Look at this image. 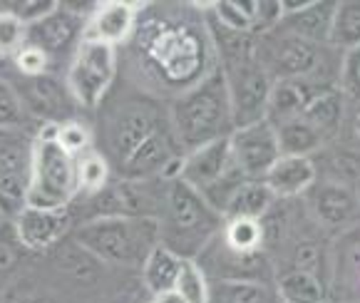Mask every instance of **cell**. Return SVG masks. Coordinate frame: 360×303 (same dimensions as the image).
Masks as SVG:
<instances>
[{"mask_svg": "<svg viewBox=\"0 0 360 303\" xmlns=\"http://www.w3.org/2000/svg\"><path fill=\"white\" fill-rule=\"evenodd\" d=\"M110 172L112 165L105 155L100 152H87L77 160V174H79V194L82 197H92L100 194L107 184H110Z\"/></svg>", "mask_w": 360, "mask_h": 303, "instance_id": "obj_29", "label": "cell"}, {"mask_svg": "<svg viewBox=\"0 0 360 303\" xmlns=\"http://www.w3.org/2000/svg\"><path fill=\"white\" fill-rule=\"evenodd\" d=\"M13 63H15L18 72H20L22 77H43V75H48V67H50L48 55H45L43 50L32 48V45H25V48L13 58Z\"/></svg>", "mask_w": 360, "mask_h": 303, "instance_id": "obj_35", "label": "cell"}, {"mask_svg": "<svg viewBox=\"0 0 360 303\" xmlns=\"http://www.w3.org/2000/svg\"><path fill=\"white\" fill-rule=\"evenodd\" d=\"M338 3H328V0H311L308 8L293 15H283L278 22L283 32H291L303 40H311L316 45H330V27H333V15Z\"/></svg>", "mask_w": 360, "mask_h": 303, "instance_id": "obj_17", "label": "cell"}, {"mask_svg": "<svg viewBox=\"0 0 360 303\" xmlns=\"http://www.w3.org/2000/svg\"><path fill=\"white\" fill-rule=\"evenodd\" d=\"M231 97L233 122L236 129L264 122L269 117V100L274 90V77L259 63V55L233 65H221Z\"/></svg>", "mask_w": 360, "mask_h": 303, "instance_id": "obj_8", "label": "cell"}, {"mask_svg": "<svg viewBox=\"0 0 360 303\" xmlns=\"http://www.w3.org/2000/svg\"><path fill=\"white\" fill-rule=\"evenodd\" d=\"M318 254L311 244H301L296 251V269L298 271H311L313 273V264H316Z\"/></svg>", "mask_w": 360, "mask_h": 303, "instance_id": "obj_37", "label": "cell"}, {"mask_svg": "<svg viewBox=\"0 0 360 303\" xmlns=\"http://www.w3.org/2000/svg\"><path fill=\"white\" fill-rule=\"evenodd\" d=\"M55 137H58V142L63 144L65 149H68L70 155H75L79 160L82 155H87L90 152V144H92V134H90V127L82 122H77V120H68V122L58 124V129H55Z\"/></svg>", "mask_w": 360, "mask_h": 303, "instance_id": "obj_33", "label": "cell"}, {"mask_svg": "<svg viewBox=\"0 0 360 303\" xmlns=\"http://www.w3.org/2000/svg\"><path fill=\"white\" fill-rule=\"evenodd\" d=\"M75 226L72 209H32L25 207L13 219V231L27 251H48L58 246Z\"/></svg>", "mask_w": 360, "mask_h": 303, "instance_id": "obj_12", "label": "cell"}, {"mask_svg": "<svg viewBox=\"0 0 360 303\" xmlns=\"http://www.w3.org/2000/svg\"><path fill=\"white\" fill-rule=\"evenodd\" d=\"M226 219L181 179L167 184L165 209L159 214V244L179 259L196 261L209 244L224 231Z\"/></svg>", "mask_w": 360, "mask_h": 303, "instance_id": "obj_3", "label": "cell"}, {"mask_svg": "<svg viewBox=\"0 0 360 303\" xmlns=\"http://www.w3.org/2000/svg\"><path fill=\"white\" fill-rule=\"evenodd\" d=\"M264 181L276 197H298L316 184V165L311 162V157L283 155L271 167Z\"/></svg>", "mask_w": 360, "mask_h": 303, "instance_id": "obj_18", "label": "cell"}, {"mask_svg": "<svg viewBox=\"0 0 360 303\" xmlns=\"http://www.w3.org/2000/svg\"><path fill=\"white\" fill-rule=\"evenodd\" d=\"M110 157L122 179H176L184 149L172 117H165L154 105L129 102L110 124Z\"/></svg>", "mask_w": 360, "mask_h": 303, "instance_id": "obj_1", "label": "cell"}, {"mask_svg": "<svg viewBox=\"0 0 360 303\" xmlns=\"http://www.w3.org/2000/svg\"><path fill=\"white\" fill-rule=\"evenodd\" d=\"M358 197H360V189H358Z\"/></svg>", "mask_w": 360, "mask_h": 303, "instance_id": "obj_41", "label": "cell"}, {"mask_svg": "<svg viewBox=\"0 0 360 303\" xmlns=\"http://www.w3.org/2000/svg\"><path fill=\"white\" fill-rule=\"evenodd\" d=\"M27 110L20 92L8 80H0V129H25Z\"/></svg>", "mask_w": 360, "mask_h": 303, "instance_id": "obj_31", "label": "cell"}, {"mask_svg": "<svg viewBox=\"0 0 360 303\" xmlns=\"http://www.w3.org/2000/svg\"><path fill=\"white\" fill-rule=\"evenodd\" d=\"M231 167H233L231 137H224L212 144H204V147L194 149V152H186L176 179H181L184 184L194 186L199 194H204L219 179H224Z\"/></svg>", "mask_w": 360, "mask_h": 303, "instance_id": "obj_13", "label": "cell"}, {"mask_svg": "<svg viewBox=\"0 0 360 303\" xmlns=\"http://www.w3.org/2000/svg\"><path fill=\"white\" fill-rule=\"evenodd\" d=\"M209 276L196 261H184L181 264L179 278H176L174 291L184 298V303H209Z\"/></svg>", "mask_w": 360, "mask_h": 303, "instance_id": "obj_30", "label": "cell"}, {"mask_svg": "<svg viewBox=\"0 0 360 303\" xmlns=\"http://www.w3.org/2000/svg\"><path fill=\"white\" fill-rule=\"evenodd\" d=\"M32 152L35 134L27 129H0V214L11 221L25 209Z\"/></svg>", "mask_w": 360, "mask_h": 303, "instance_id": "obj_7", "label": "cell"}, {"mask_svg": "<svg viewBox=\"0 0 360 303\" xmlns=\"http://www.w3.org/2000/svg\"><path fill=\"white\" fill-rule=\"evenodd\" d=\"M278 142H281V155L286 157H308L316 149H321L326 134L318 127H313L306 117H293L286 122L276 124Z\"/></svg>", "mask_w": 360, "mask_h": 303, "instance_id": "obj_24", "label": "cell"}, {"mask_svg": "<svg viewBox=\"0 0 360 303\" xmlns=\"http://www.w3.org/2000/svg\"><path fill=\"white\" fill-rule=\"evenodd\" d=\"M330 45L345 53L360 45V0H343L335 6Z\"/></svg>", "mask_w": 360, "mask_h": 303, "instance_id": "obj_28", "label": "cell"}, {"mask_svg": "<svg viewBox=\"0 0 360 303\" xmlns=\"http://www.w3.org/2000/svg\"><path fill=\"white\" fill-rule=\"evenodd\" d=\"M117 77V48L95 40H82L68 67V85L72 100L82 110H95L110 92Z\"/></svg>", "mask_w": 360, "mask_h": 303, "instance_id": "obj_6", "label": "cell"}, {"mask_svg": "<svg viewBox=\"0 0 360 303\" xmlns=\"http://www.w3.org/2000/svg\"><path fill=\"white\" fill-rule=\"evenodd\" d=\"M231 155L233 165L241 169L246 179L264 181L271 167L283 157L278 132L269 120L236 129L231 134Z\"/></svg>", "mask_w": 360, "mask_h": 303, "instance_id": "obj_11", "label": "cell"}, {"mask_svg": "<svg viewBox=\"0 0 360 303\" xmlns=\"http://www.w3.org/2000/svg\"><path fill=\"white\" fill-rule=\"evenodd\" d=\"M340 92L348 100L360 102V45L343 55V63H340Z\"/></svg>", "mask_w": 360, "mask_h": 303, "instance_id": "obj_34", "label": "cell"}, {"mask_svg": "<svg viewBox=\"0 0 360 303\" xmlns=\"http://www.w3.org/2000/svg\"><path fill=\"white\" fill-rule=\"evenodd\" d=\"M27 43V25L13 13L0 11V58H15Z\"/></svg>", "mask_w": 360, "mask_h": 303, "instance_id": "obj_32", "label": "cell"}, {"mask_svg": "<svg viewBox=\"0 0 360 303\" xmlns=\"http://www.w3.org/2000/svg\"><path fill=\"white\" fill-rule=\"evenodd\" d=\"M134 22H137V8L132 3H122V0L97 3V11L87 20L85 40H95V43L117 48L132 35Z\"/></svg>", "mask_w": 360, "mask_h": 303, "instance_id": "obj_15", "label": "cell"}, {"mask_svg": "<svg viewBox=\"0 0 360 303\" xmlns=\"http://www.w3.org/2000/svg\"><path fill=\"white\" fill-rule=\"evenodd\" d=\"M276 291L281 303H323L326 301V286L323 281L311 271H293L283 273L276 283Z\"/></svg>", "mask_w": 360, "mask_h": 303, "instance_id": "obj_25", "label": "cell"}, {"mask_svg": "<svg viewBox=\"0 0 360 303\" xmlns=\"http://www.w3.org/2000/svg\"><path fill=\"white\" fill-rule=\"evenodd\" d=\"M3 221H6V217H3V214H0V226H3Z\"/></svg>", "mask_w": 360, "mask_h": 303, "instance_id": "obj_40", "label": "cell"}, {"mask_svg": "<svg viewBox=\"0 0 360 303\" xmlns=\"http://www.w3.org/2000/svg\"><path fill=\"white\" fill-rule=\"evenodd\" d=\"M264 226L256 219H226L221 231V239L233 254L251 256L261 254V246H264Z\"/></svg>", "mask_w": 360, "mask_h": 303, "instance_id": "obj_27", "label": "cell"}, {"mask_svg": "<svg viewBox=\"0 0 360 303\" xmlns=\"http://www.w3.org/2000/svg\"><path fill=\"white\" fill-rule=\"evenodd\" d=\"M152 303H184V298L176 291H167V293H159V296H152Z\"/></svg>", "mask_w": 360, "mask_h": 303, "instance_id": "obj_38", "label": "cell"}, {"mask_svg": "<svg viewBox=\"0 0 360 303\" xmlns=\"http://www.w3.org/2000/svg\"><path fill=\"white\" fill-rule=\"evenodd\" d=\"M355 132H358V137H360V115H358V120H355Z\"/></svg>", "mask_w": 360, "mask_h": 303, "instance_id": "obj_39", "label": "cell"}, {"mask_svg": "<svg viewBox=\"0 0 360 303\" xmlns=\"http://www.w3.org/2000/svg\"><path fill=\"white\" fill-rule=\"evenodd\" d=\"M58 124H43L35 134L32 174L25 207L32 209H70L79 197L77 157L55 137Z\"/></svg>", "mask_w": 360, "mask_h": 303, "instance_id": "obj_5", "label": "cell"}, {"mask_svg": "<svg viewBox=\"0 0 360 303\" xmlns=\"http://www.w3.org/2000/svg\"><path fill=\"white\" fill-rule=\"evenodd\" d=\"M214 22L229 32L249 35L259 27V0H221L212 8Z\"/></svg>", "mask_w": 360, "mask_h": 303, "instance_id": "obj_26", "label": "cell"}, {"mask_svg": "<svg viewBox=\"0 0 360 303\" xmlns=\"http://www.w3.org/2000/svg\"><path fill=\"white\" fill-rule=\"evenodd\" d=\"M169 117L184 155L217 139L231 137L236 132V122L221 67L186 87L172 105Z\"/></svg>", "mask_w": 360, "mask_h": 303, "instance_id": "obj_2", "label": "cell"}, {"mask_svg": "<svg viewBox=\"0 0 360 303\" xmlns=\"http://www.w3.org/2000/svg\"><path fill=\"white\" fill-rule=\"evenodd\" d=\"M343 107H345V95L335 87H321L316 95L311 97V102L306 105L301 117H306L313 127H318L321 132L328 137L343 122Z\"/></svg>", "mask_w": 360, "mask_h": 303, "instance_id": "obj_22", "label": "cell"}, {"mask_svg": "<svg viewBox=\"0 0 360 303\" xmlns=\"http://www.w3.org/2000/svg\"><path fill=\"white\" fill-rule=\"evenodd\" d=\"M274 199L276 194L266 186V181L246 179L231 197L224 219H256V221H261V217H266L274 207Z\"/></svg>", "mask_w": 360, "mask_h": 303, "instance_id": "obj_23", "label": "cell"}, {"mask_svg": "<svg viewBox=\"0 0 360 303\" xmlns=\"http://www.w3.org/2000/svg\"><path fill=\"white\" fill-rule=\"evenodd\" d=\"M20 97L25 102L27 115H35L45 124H63L72 120V107L77 105L70 95L68 85H60L55 77H25V85L20 87Z\"/></svg>", "mask_w": 360, "mask_h": 303, "instance_id": "obj_14", "label": "cell"}, {"mask_svg": "<svg viewBox=\"0 0 360 303\" xmlns=\"http://www.w3.org/2000/svg\"><path fill=\"white\" fill-rule=\"evenodd\" d=\"M55 8H58L55 0H22V3H6L3 11H8L15 18H20L25 25H32V22H37L40 18H45L50 11H55Z\"/></svg>", "mask_w": 360, "mask_h": 303, "instance_id": "obj_36", "label": "cell"}, {"mask_svg": "<svg viewBox=\"0 0 360 303\" xmlns=\"http://www.w3.org/2000/svg\"><path fill=\"white\" fill-rule=\"evenodd\" d=\"M313 212L321 224L338 229L345 224H353L360 217V197L348 184L328 181V184L318 186L313 194Z\"/></svg>", "mask_w": 360, "mask_h": 303, "instance_id": "obj_16", "label": "cell"}, {"mask_svg": "<svg viewBox=\"0 0 360 303\" xmlns=\"http://www.w3.org/2000/svg\"><path fill=\"white\" fill-rule=\"evenodd\" d=\"M209 303H281V298L264 281H212Z\"/></svg>", "mask_w": 360, "mask_h": 303, "instance_id": "obj_21", "label": "cell"}, {"mask_svg": "<svg viewBox=\"0 0 360 303\" xmlns=\"http://www.w3.org/2000/svg\"><path fill=\"white\" fill-rule=\"evenodd\" d=\"M72 236L79 249L102 264L142 269L159 246V221L149 217L95 219L77 224Z\"/></svg>", "mask_w": 360, "mask_h": 303, "instance_id": "obj_4", "label": "cell"}, {"mask_svg": "<svg viewBox=\"0 0 360 303\" xmlns=\"http://www.w3.org/2000/svg\"><path fill=\"white\" fill-rule=\"evenodd\" d=\"M87 18L75 13L68 3H58L55 11H50L45 18L27 25V43L32 48L43 50L50 58V63L58 58H65L70 53H77V48L85 40Z\"/></svg>", "mask_w": 360, "mask_h": 303, "instance_id": "obj_10", "label": "cell"}, {"mask_svg": "<svg viewBox=\"0 0 360 303\" xmlns=\"http://www.w3.org/2000/svg\"><path fill=\"white\" fill-rule=\"evenodd\" d=\"M181 264L184 259L169 251L167 246L159 244L152 254L147 256L144 266L139 269L142 271V283L152 296H159V293L174 291L176 288V278H179Z\"/></svg>", "mask_w": 360, "mask_h": 303, "instance_id": "obj_20", "label": "cell"}, {"mask_svg": "<svg viewBox=\"0 0 360 303\" xmlns=\"http://www.w3.org/2000/svg\"><path fill=\"white\" fill-rule=\"evenodd\" d=\"M321 87H313L306 80H276L274 90H271V100H269V122L281 124L286 120L301 117L306 105L311 102V97Z\"/></svg>", "mask_w": 360, "mask_h": 303, "instance_id": "obj_19", "label": "cell"}, {"mask_svg": "<svg viewBox=\"0 0 360 303\" xmlns=\"http://www.w3.org/2000/svg\"><path fill=\"white\" fill-rule=\"evenodd\" d=\"M323 48L311 40H303L291 32H278L269 43V48H256L259 63L269 70L276 80H311L323 65Z\"/></svg>", "mask_w": 360, "mask_h": 303, "instance_id": "obj_9", "label": "cell"}]
</instances>
